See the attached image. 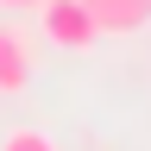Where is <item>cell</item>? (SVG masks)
<instances>
[{"mask_svg":"<svg viewBox=\"0 0 151 151\" xmlns=\"http://www.w3.org/2000/svg\"><path fill=\"white\" fill-rule=\"evenodd\" d=\"M38 25H44V38L57 50H88L94 38H101L88 0H44V6H38Z\"/></svg>","mask_w":151,"mask_h":151,"instance_id":"6da1fadb","label":"cell"},{"mask_svg":"<svg viewBox=\"0 0 151 151\" xmlns=\"http://www.w3.org/2000/svg\"><path fill=\"white\" fill-rule=\"evenodd\" d=\"M88 13L107 38H132L151 25V0H88Z\"/></svg>","mask_w":151,"mask_h":151,"instance_id":"7a4b0ae2","label":"cell"},{"mask_svg":"<svg viewBox=\"0 0 151 151\" xmlns=\"http://www.w3.org/2000/svg\"><path fill=\"white\" fill-rule=\"evenodd\" d=\"M32 82V50L19 32H0V94H19Z\"/></svg>","mask_w":151,"mask_h":151,"instance_id":"3957f363","label":"cell"},{"mask_svg":"<svg viewBox=\"0 0 151 151\" xmlns=\"http://www.w3.org/2000/svg\"><path fill=\"white\" fill-rule=\"evenodd\" d=\"M0 151H57V145H50L38 126H13L6 139H0Z\"/></svg>","mask_w":151,"mask_h":151,"instance_id":"277c9868","label":"cell"},{"mask_svg":"<svg viewBox=\"0 0 151 151\" xmlns=\"http://www.w3.org/2000/svg\"><path fill=\"white\" fill-rule=\"evenodd\" d=\"M44 0H0V13H38Z\"/></svg>","mask_w":151,"mask_h":151,"instance_id":"5b68a950","label":"cell"}]
</instances>
